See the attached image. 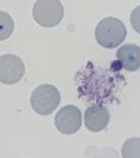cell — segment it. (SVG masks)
Listing matches in <instances>:
<instances>
[{
	"label": "cell",
	"instance_id": "obj_1",
	"mask_svg": "<svg viewBox=\"0 0 140 158\" xmlns=\"http://www.w3.org/2000/svg\"><path fill=\"white\" fill-rule=\"evenodd\" d=\"M128 31L121 20L106 17L98 22L95 29V38L98 44L105 49H115L126 40Z\"/></svg>",
	"mask_w": 140,
	"mask_h": 158
},
{
	"label": "cell",
	"instance_id": "obj_2",
	"mask_svg": "<svg viewBox=\"0 0 140 158\" xmlns=\"http://www.w3.org/2000/svg\"><path fill=\"white\" fill-rule=\"evenodd\" d=\"M64 9L60 0H37L33 6V18L43 27H54L62 21Z\"/></svg>",
	"mask_w": 140,
	"mask_h": 158
},
{
	"label": "cell",
	"instance_id": "obj_3",
	"mask_svg": "<svg viewBox=\"0 0 140 158\" xmlns=\"http://www.w3.org/2000/svg\"><path fill=\"white\" fill-rule=\"evenodd\" d=\"M60 103V93L52 85H41L35 89L31 96V106L39 115H50Z\"/></svg>",
	"mask_w": 140,
	"mask_h": 158
},
{
	"label": "cell",
	"instance_id": "obj_4",
	"mask_svg": "<svg viewBox=\"0 0 140 158\" xmlns=\"http://www.w3.org/2000/svg\"><path fill=\"white\" fill-rule=\"evenodd\" d=\"M25 67L22 59L14 54L0 56V82L3 85H15L24 76Z\"/></svg>",
	"mask_w": 140,
	"mask_h": 158
},
{
	"label": "cell",
	"instance_id": "obj_5",
	"mask_svg": "<svg viewBox=\"0 0 140 158\" xmlns=\"http://www.w3.org/2000/svg\"><path fill=\"white\" fill-rule=\"evenodd\" d=\"M55 127L60 133L72 135L78 132L82 123L81 111L75 106H65L61 108L55 116Z\"/></svg>",
	"mask_w": 140,
	"mask_h": 158
},
{
	"label": "cell",
	"instance_id": "obj_6",
	"mask_svg": "<svg viewBox=\"0 0 140 158\" xmlns=\"http://www.w3.org/2000/svg\"><path fill=\"white\" fill-rule=\"evenodd\" d=\"M110 112L101 104L89 106L84 112V124L91 132H100L110 122Z\"/></svg>",
	"mask_w": 140,
	"mask_h": 158
},
{
	"label": "cell",
	"instance_id": "obj_7",
	"mask_svg": "<svg viewBox=\"0 0 140 158\" xmlns=\"http://www.w3.org/2000/svg\"><path fill=\"white\" fill-rule=\"evenodd\" d=\"M117 58L121 67L129 72L138 71L140 68V48L137 44H124L117 51Z\"/></svg>",
	"mask_w": 140,
	"mask_h": 158
},
{
	"label": "cell",
	"instance_id": "obj_8",
	"mask_svg": "<svg viewBox=\"0 0 140 158\" xmlns=\"http://www.w3.org/2000/svg\"><path fill=\"white\" fill-rule=\"evenodd\" d=\"M15 29L14 20L11 15L0 11V41L7 39L13 34Z\"/></svg>",
	"mask_w": 140,
	"mask_h": 158
},
{
	"label": "cell",
	"instance_id": "obj_9",
	"mask_svg": "<svg viewBox=\"0 0 140 158\" xmlns=\"http://www.w3.org/2000/svg\"><path fill=\"white\" fill-rule=\"evenodd\" d=\"M139 139L133 138L126 141L122 147V156L123 157H139Z\"/></svg>",
	"mask_w": 140,
	"mask_h": 158
}]
</instances>
